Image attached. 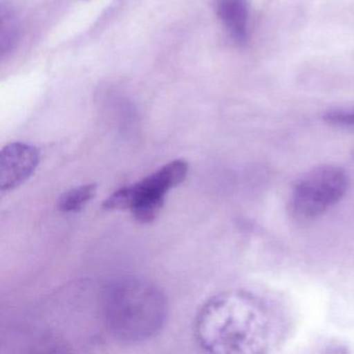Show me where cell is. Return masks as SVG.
Listing matches in <instances>:
<instances>
[{"label": "cell", "instance_id": "1", "mask_svg": "<svg viewBox=\"0 0 354 354\" xmlns=\"http://www.w3.org/2000/svg\"><path fill=\"white\" fill-rule=\"evenodd\" d=\"M194 331L201 347L212 353H266L277 345L281 322L264 298L236 290L208 300L198 312Z\"/></svg>", "mask_w": 354, "mask_h": 354}, {"label": "cell", "instance_id": "2", "mask_svg": "<svg viewBox=\"0 0 354 354\" xmlns=\"http://www.w3.org/2000/svg\"><path fill=\"white\" fill-rule=\"evenodd\" d=\"M167 313L163 292L144 279H121L105 294V320L111 333L123 341L154 337L165 326Z\"/></svg>", "mask_w": 354, "mask_h": 354}, {"label": "cell", "instance_id": "3", "mask_svg": "<svg viewBox=\"0 0 354 354\" xmlns=\"http://www.w3.org/2000/svg\"><path fill=\"white\" fill-rule=\"evenodd\" d=\"M187 173L186 161H171L140 181L113 192L103 203V208L106 210L129 209L138 223H151L160 213L165 194L182 183Z\"/></svg>", "mask_w": 354, "mask_h": 354}, {"label": "cell", "instance_id": "4", "mask_svg": "<svg viewBox=\"0 0 354 354\" xmlns=\"http://www.w3.org/2000/svg\"><path fill=\"white\" fill-rule=\"evenodd\" d=\"M347 174L335 165H319L302 174L292 186L290 207L297 218L310 221L326 213L345 196Z\"/></svg>", "mask_w": 354, "mask_h": 354}, {"label": "cell", "instance_id": "5", "mask_svg": "<svg viewBox=\"0 0 354 354\" xmlns=\"http://www.w3.org/2000/svg\"><path fill=\"white\" fill-rule=\"evenodd\" d=\"M40 154L35 147L24 142L8 145L0 156V188L8 192L28 181L36 171Z\"/></svg>", "mask_w": 354, "mask_h": 354}, {"label": "cell", "instance_id": "6", "mask_svg": "<svg viewBox=\"0 0 354 354\" xmlns=\"http://www.w3.org/2000/svg\"><path fill=\"white\" fill-rule=\"evenodd\" d=\"M215 11L232 40L239 46L248 44L250 17L248 0H215Z\"/></svg>", "mask_w": 354, "mask_h": 354}, {"label": "cell", "instance_id": "7", "mask_svg": "<svg viewBox=\"0 0 354 354\" xmlns=\"http://www.w3.org/2000/svg\"><path fill=\"white\" fill-rule=\"evenodd\" d=\"M97 192L96 184L76 186L62 194L59 207L64 212H80L94 198Z\"/></svg>", "mask_w": 354, "mask_h": 354}, {"label": "cell", "instance_id": "8", "mask_svg": "<svg viewBox=\"0 0 354 354\" xmlns=\"http://www.w3.org/2000/svg\"><path fill=\"white\" fill-rule=\"evenodd\" d=\"M0 44H1V53H9L15 45L16 36H17V24L15 17L10 11L1 10V24H0Z\"/></svg>", "mask_w": 354, "mask_h": 354}, {"label": "cell", "instance_id": "9", "mask_svg": "<svg viewBox=\"0 0 354 354\" xmlns=\"http://www.w3.org/2000/svg\"><path fill=\"white\" fill-rule=\"evenodd\" d=\"M323 120L329 125L354 130V107L327 111L323 115Z\"/></svg>", "mask_w": 354, "mask_h": 354}]
</instances>
